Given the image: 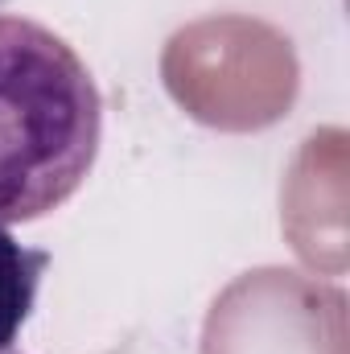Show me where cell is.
<instances>
[{"instance_id": "obj_2", "label": "cell", "mask_w": 350, "mask_h": 354, "mask_svg": "<svg viewBox=\"0 0 350 354\" xmlns=\"http://www.w3.org/2000/svg\"><path fill=\"white\" fill-rule=\"evenodd\" d=\"M46 268H50V252L25 248L8 227H0V354H8V346L21 338L37 305Z\"/></svg>"}, {"instance_id": "obj_1", "label": "cell", "mask_w": 350, "mask_h": 354, "mask_svg": "<svg viewBox=\"0 0 350 354\" xmlns=\"http://www.w3.org/2000/svg\"><path fill=\"white\" fill-rule=\"evenodd\" d=\"M103 140V95L50 25L0 12V227L37 223L79 194Z\"/></svg>"}, {"instance_id": "obj_3", "label": "cell", "mask_w": 350, "mask_h": 354, "mask_svg": "<svg viewBox=\"0 0 350 354\" xmlns=\"http://www.w3.org/2000/svg\"><path fill=\"white\" fill-rule=\"evenodd\" d=\"M0 4H4V0H0Z\"/></svg>"}]
</instances>
